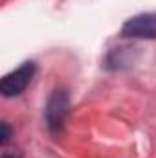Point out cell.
<instances>
[{
	"label": "cell",
	"instance_id": "obj_2",
	"mask_svg": "<svg viewBox=\"0 0 156 158\" xmlns=\"http://www.w3.org/2000/svg\"><path fill=\"white\" fill-rule=\"evenodd\" d=\"M37 66L33 61H26L22 63L18 68H15L13 72L6 74L0 81V94L4 98H17L20 96L31 83V79L35 77Z\"/></svg>",
	"mask_w": 156,
	"mask_h": 158
},
{
	"label": "cell",
	"instance_id": "obj_5",
	"mask_svg": "<svg viewBox=\"0 0 156 158\" xmlns=\"http://www.w3.org/2000/svg\"><path fill=\"white\" fill-rule=\"evenodd\" d=\"M2 158H20V156H9V155H6V156H2Z\"/></svg>",
	"mask_w": 156,
	"mask_h": 158
},
{
	"label": "cell",
	"instance_id": "obj_3",
	"mask_svg": "<svg viewBox=\"0 0 156 158\" xmlns=\"http://www.w3.org/2000/svg\"><path fill=\"white\" fill-rule=\"evenodd\" d=\"M119 35L125 39H156V13H140L127 19Z\"/></svg>",
	"mask_w": 156,
	"mask_h": 158
},
{
	"label": "cell",
	"instance_id": "obj_4",
	"mask_svg": "<svg viewBox=\"0 0 156 158\" xmlns=\"http://www.w3.org/2000/svg\"><path fill=\"white\" fill-rule=\"evenodd\" d=\"M11 134H13V129L9 127V123H2L0 125V145H6L11 140Z\"/></svg>",
	"mask_w": 156,
	"mask_h": 158
},
{
	"label": "cell",
	"instance_id": "obj_1",
	"mask_svg": "<svg viewBox=\"0 0 156 158\" xmlns=\"http://www.w3.org/2000/svg\"><path fill=\"white\" fill-rule=\"evenodd\" d=\"M70 114V98L68 92L59 88L53 90L51 96L48 98L46 109H44V118H46V127L51 134H59L64 129L66 118Z\"/></svg>",
	"mask_w": 156,
	"mask_h": 158
}]
</instances>
